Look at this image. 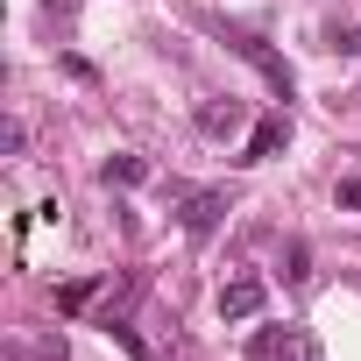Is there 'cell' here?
<instances>
[{"label": "cell", "instance_id": "obj_12", "mask_svg": "<svg viewBox=\"0 0 361 361\" xmlns=\"http://www.w3.org/2000/svg\"><path fill=\"white\" fill-rule=\"evenodd\" d=\"M15 361H22V354H15Z\"/></svg>", "mask_w": 361, "mask_h": 361}, {"label": "cell", "instance_id": "obj_4", "mask_svg": "<svg viewBox=\"0 0 361 361\" xmlns=\"http://www.w3.org/2000/svg\"><path fill=\"white\" fill-rule=\"evenodd\" d=\"M220 220H227V192H192V199H185V234H192V241H206Z\"/></svg>", "mask_w": 361, "mask_h": 361}, {"label": "cell", "instance_id": "obj_1", "mask_svg": "<svg viewBox=\"0 0 361 361\" xmlns=\"http://www.w3.org/2000/svg\"><path fill=\"white\" fill-rule=\"evenodd\" d=\"M227 50H234V57H248V64H255V71H262V78L276 85V99H290V92H298L290 64H283V57H276V50L262 43V36H248V29H227Z\"/></svg>", "mask_w": 361, "mask_h": 361}, {"label": "cell", "instance_id": "obj_3", "mask_svg": "<svg viewBox=\"0 0 361 361\" xmlns=\"http://www.w3.org/2000/svg\"><path fill=\"white\" fill-rule=\"evenodd\" d=\"M283 149H290V114H262V121L248 128L241 163H269V156H283Z\"/></svg>", "mask_w": 361, "mask_h": 361}, {"label": "cell", "instance_id": "obj_10", "mask_svg": "<svg viewBox=\"0 0 361 361\" xmlns=\"http://www.w3.org/2000/svg\"><path fill=\"white\" fill-rule=\"evenodd\" d=\"M0 142H8V156H22V149H29V128H22V121H8V128H0Z\"/></svg>", "mask_w": 361, "mask_h": 361}, {"label": "cell", "instance_id": "obj_8", "mask_svg": "<svg viewBox=\"0 0 361 361\" xmlns=\"http://www.w3.org/2000/svg\"><path fill=\"white\" fill-rule=\"evenodd\" d=\"M92 298H99V276H78V283H64V290H57V312H85Z\"/></svg>", "mask_w": 361, "mask_h": 361}, {"label": "cell", "instance_id": "obj_11", "mask_svg": "<svg viewBox=\"0 0 361 361\" xmlns=\"http://www.w3.org/2000/svg\"><path fill=\"white\" fill-rule=\"evenodd\" d=\"M340 206H347V213H361V177H340Z\"/></svg>", "mask_w": 361, "mask_h": 361}, {"label": "cell", "instance_id": "obj_2", "mask_svg": "<svg viewBox=\"0 0 361 361\" xmlns=\"http://www.w3.org/2000/svg\"><path fill=\"white\" fill-rule=\"evenodd\" d=\"M248 361H319V347H312V333H298V326H262V333L248 340Z\"/></svg>", "mask_w": 361, "mask_h": 361}, {"label": "cell", "instance_id": "obj_6", "mask_svg": "<svg viewBox=\"0 0 361 361\" xmlns=\"http://www.w3.org/2000/svg\"><path fill=\"white\" fill-rule=\"evenodd\" d=\"M241 121H248L241 99H206V106H199V128H206V135H234Z\"/></svg>", "mask_w": 361, "mask_h": 361}, {"label": "cell", "instance_id": "obj_9", "mask_svg": "<svg viewBox=\"0 0 361 361\" xmlns=\"http://www.w3.org/2000/svg\"><path fill=\"white\" fill-rule=\"evenodd\" d=\"M326 50H340V57H361V29H333V36H326Z\"/></svg>", "mask_w": 361, "mask_h": 361}, {"label": "cell", "instance_id": "obj_5", "mask_svg": "<svg viewBox=\"0 0 361 361\" xmlns=\"http://www.w3.org/2000/svg\"><path fill=\"white\" fill-rule=\"evenodd\" d=\"M262 298H269V290H262V276H234V283L220 290V319H255V312H262Z\"/></svg>", "mask_w": 361, "mask_h": 361}, {"label": "cell", "instance_id": "obj_7", "mask_svg": "<svg viewBox=\"0 0 361 361\" xmlns=\"http://www.w3.org/2000/svg\"><path fill=\"white\" fill-rule=\"evenodd\" d=\"M99 177H106V185H142L149 163H142V156H106V170H99Z\"/></svg>", "mask_w": 361, "mask_h": 361}]
</instances>
